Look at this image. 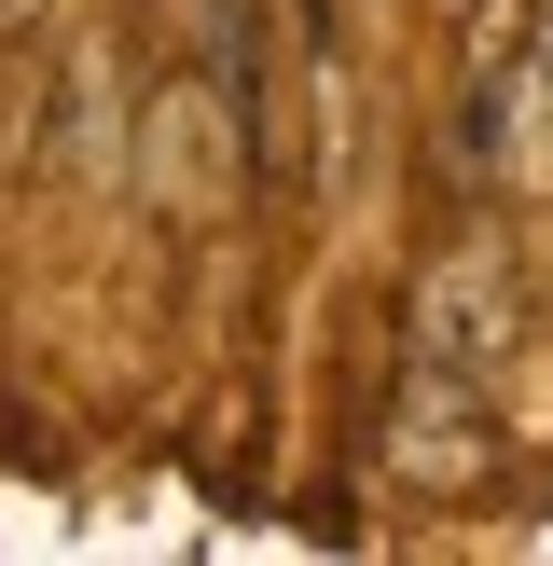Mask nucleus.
I'll return each instance as SVG.
<instances>
[{
    "mask_svg": "<svg viewBox=\"0 0 553 566\" xmlns=\"http://www.w3.org/2000/svg\"><path fill=\"white\" fill-rule=\"evenodd\" d=\"M249 97L194 55V70H153L125 111V153H138V193H153V221H180V235H221L249 193Z\"/></svg>",
    "mask_w": 553,
    "mask_h": 566,
    "instance_id": "f257e3e1",
    "label": "nucleus"
},
{
    "mask_svg": "<svg viewBox=\"0 0 553 566\" xmlns=\"http://www.w3.org/2000/svg\"><path fill=\"white\" fill-rule=\"evenodd\" d=\"M374 457H387V484L401 497H484L498 484V401H484V374H457V359H429V346H401V374H387V415H374Z\"/></svg>",
    "mask_w": 553,
    "mask_h": 566,
    "instance_id": "f03ea898",
    "label": "nucleus"
},
{
    "mask_svg": "<svg viewBox=\"0 0 553 566\" xmlns=\"http://www.w3.org/2000/svg\"><path fill=\"white\" fill-rule=\"evenodd\" d=\"M401 346H429V359H457V374L498 387L525 359V276H512V249L498 235L429 249V276H415V304H401Z\"/></svg>",
    "mask_w": 553,
    "mask_h": 566,
    "instance_id": "7ed1b4c3",
    "label": "nucleus"
},
{
    "mask_svg": "<svg viewBox=\"0 0 553 566\" xmlns=\"http://www.w3.org/2000/svg\"><path fill=\"white\" fill-rule=\"evenodd\" d=\"M55 28V0H0V42H42Z\"/></svg>",
    "mask_w": 553,
    "mask_h": 566,
    "instance_id": "20e7f679",
    "label": "nucleus"
}]
</instances>
